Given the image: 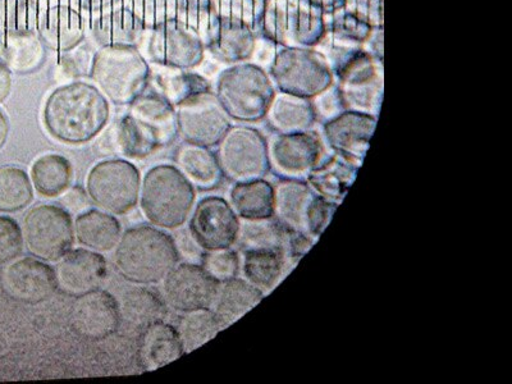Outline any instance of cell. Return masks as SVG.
<instances>
[{
	"mask_svg": "<svg viewBox=\"0 0 512 384\" xmlns=\"http://www.w3.org/2000/svg\"><path fill=\"white\" fill-rule=\"evenodd\" d=\"M176 108L155 93L141 95L96 140L100 157L144 159L175 143Z\"/></svg>",
	"mask_w": 512,
	"mask_h": 384,
	"instance_id": "1",
	"label": "cell"
},
{
	"mask_svg": "<svg viewBox=\"0 0 512 384\" xmlns=\"http://www.w3.org/2000/svg\"><path fill=\"white\" fill-rule=\"evenodd\" d=\"M178 134L187 144L213 148L231 128V120L212 90L191 96L176 107Z\"/></svg>",
	"mask_w": 512,
	"mask_h": 384,
	"instance_id": "11",
	"label": "cell"
},
{
	"mask_svg": "<svg viewBox=\"0 0 512 384\" xmlns=\"http://www.w3.org/2000/svg\"><path fill=\"white\" fill-rule=\"evenodd\" d=\"M150 85L154 86L155 94L162 96L175 108L191 96L210 91L209 82L199 73L158 66L152 67Z\"/></svg>",
	"mask_w": 512,
	"mask_h": 384,
	"instance_id": "26",
	"label": "cell"
},
{
	"mask_svg": "<svg viewBox=\"0 0 512 384\" xmlns=\"http://www.w3.org/2000/svg\"><path fill=\"white\" fill-rule=\"evenodd\" d=\"M176 160L187 180L198 189L210 191L217 189L223 180L217 154L204 146L184 144L177 150Z\"/></svg>",
	"mask_w": 512,
	"mask_h": 384,
	"instance_id": "27",
	"label": "cell"
},
{
	"mask_svg": "<svg viewBox=\"0 0 512 384\" xmlns=\"http://www.w3.org/2000/svg\"><path fill=\"white\" fill-rule=\"evenodd\" d=\"M236 244L242 251L281 250L286 253L287 230L274 217L255 221L242 219Z\"/></svg>",
	"mask_w": 512,
	"mask_h": 384,
	"instance_id": "34",
	"label": "cell"
},
{
	"mask_svg": "<svg viewBox=\"0 0 512 384\" xmlns=\"http://www.w3.org/2000/svg\"><path fill=\"white\" fill-rule=\"evenodd\" d=\"M376 123V118L369 113L345 112L326 123L324 134L329 146L337 154L361 166L376 130Z\"/></svg>",
	"mask_w": 512,
	"mask_h": 384,
	"instance_id": "19",
	"label": "cell"
},
{
	"mask_svg": "<svg viewBox=\"0 0 512 384\" xmlns=\"http://www.w3.org/2000/svg\"><path fill=\"white\" fill-rule=\"evenodd\" d=\"M94 45L82 43L70 52L58 54L57 72L64 80L91 79L96 49Z\"/></svg>",
	"mask_w": 512,
	"mask_h": 384,
	"instance_id": "39",
	"label": "cell"
},
{
	"mask_svg": "<svg viewBox=\"0 0 512 384\" xmlns=\"http://www.w3.org/2000/svg\"><path fill=\"white\" fill-rule=\"evenodd\" d=\"M121 318L135 328L145 329L163 322L167 315L164 301L157 292L145 287L130 288L120 301Z\"/></svg>",
	"mask_w": 512,
	"mask_h": 384,
	"instance_id": "32",
	"label": "cell"
},
{
	"mask_svg": "<svg viewBox=\"0 0 512 384\" xmlns=\"http://www.w3.org/2000/svg\"><path fill=\"white\" fill-rule=\"evenodd\" d=\"M338 204L315 194L306 217V233L317 241L335 216Z\"/></svg>",
	"mask_w": 512,
	"mask_h": 384,
	"instance_id": "43",
	"label": "cell"
},
{
	"mask_svg": "<svg viewBox=\"0 0 512 384\" xmlns=\"http://www.w3.org/2000/svg\"><path fill=\"white\" fill-rule=\"evenodd\" d=\"M107 273V262L96 251L70 250L57 265L58 288L73 297L89 294L102 287Z\"/></svg>",
	"mask_w": 512,
	"mask_h": 384,
	"instance_id": "18",
	"label": "cell"
},
{
	"mask_svg": "<svg viewBox=\"0 0 512 384\" xmlns=\"http://www.w3.org/2000/svg\"><path fill=\"white\" fill-rule=\"evenodd\" d=\"M240 264L239 254L228 248L208 251L203 256L201 267L221 285L239 276Z\"/></svg>",
	"mask_w": 512,
	"mask_h": 384,
	"instance_id": "41",
	"label": "cell"
},
{
	"mask_svg": "<svg viewBox=\"0 0 512 384\" xmlns=\"http://www.w3.org/2000/svg\"><path fill=\"white\" fill-rule=\"evenodd\" d=\"M31 178L40 195L48 198L61 195L71 186L70 160L58 154L43 155L32 166Z\"/></svg>",
	"mask_w": 512,
	"mask_h": 384,
	"instance_id": "33",
	"label": "cell"
},
{
	"mask_svg": "<svg viewBox=\"0 0 512 384\" xmlns=\"http://www.w3.org/2000/svg\"><path fill=\"white\" fill-rule=\"evenodd\" d=\"M180 259L168 233L149 226L130 228L118 241L114 264L126 281L154 285L163 281Z\"/></svg>",
	"mask_w": 512,
	"mask_h": 384,
	"instance_id": "3",
	"label": "cell"
},
{
	"mask_svg": "<svg viewBox=\"0 0 512 384\" xmlns=\"http://www.w3.org/2000/svg\"><path fill=\"white\" fill-rule=\"evenodd\" d=\"M222 285L214 301L213 312L222 328L226 329L253 310L263 300L264 294L248 281L237 277Z\"/></svg>",
	"mask_w": 512,
	"mask_h": 384,
	"instance_id": "25",
	"label": "cell"
},
{
	"mask_svg": "<svg viewBox=\"0 0 512 384\" xmlns=\"http://www.w3.org/2000/svg\"><path fill=\"white\" fill-rule=\"evenodd\" d=\"M88 22L114 9L126 7V0H72Z\"/></svg>",
	"mask_w": 512,
	"mask_h": 384,
	"instance_id": "44",
	"label": "cell"
},
{
	"mask_svg": "<svg viewBox=\"0 0 512 384\" xmlns=\"http://www.w3.org/2000/svg\"><path fill=\"white\" fill-rule=\"evenodd\" d=\"M71 327L77 336L102 341L120 328V305L107 291L96 290L77 297L70 313Z\"/></svg>",
	"mask_w": 512,
	"mask_h": 384,
	"instance_id": "16",
	"label": "cell"
},
{
	"mask_svg": "<svg viewBox=\"0 0 512 384\" xmlns=\"http://www.w3.org/2000/svg\"><path fill=\"white\" fill-rule=\"evenodd\" d=\"M216 96L228 117L239 122L263 120L274 99L271 82L253 64H237L221 73Z\"/></svg>",
	"mask_w": 512,
	"mask_h": 384,
	"instance_id": "6",
	"label": "cell"
},
{
	"mask_svg": "<svg viewBox=\"0 0 512 384\" xmlns=\"http://www.w3.org/2000/svg\"><path fill=\"white\" fill-rule=\"evenodd\" d=\"M185 314V317L181 319L180 327L177 328L185 354L199 349L200 346L207 344L223 331L221 323L212 309H200Z\"/></svg>",
	"mask_w": 512,
	"mask_h": 384,
	"instance_id": "35",
	"label": "cell"
},
{
	"mask_svg": "<svg viewBox=\"0 0 512 384\" xmlns=\"http://www.w3.org/2000/svg\"><path fill=\"white\" fill-rule=\"evenodd\" d=\"M244 253L242 272L245 280L263 294L272 291L287 272L288 259L281 250H248Z\"/></svg>",
	"mask_w": 512,
	"mask_h": 384,
	"instance_id": "28",
	"label": "cell"
},
{
	"mask_svg": "<svg viewBox=\"0 0 512 384\" xmlns=\"http://www.w3.org/2000/svg\"><path fill=\"white\" fill-rule=\"evenodd\" d=\"M32 186L25 171L17 167L0 168V212L15 213L32 201Z\"/></svg>",
	"mask_w": 512,
	"mask_h": 384,
	"instance_id": "36",
	"label": "cell"
},
{
	"mask_svg": "<svg viewBox=\"0 0 512 384\" xmlns=\"http://www.w3.org/2000/svg\"><path fill=\"white\" fill-rule=\"evenodd\" d=\"M111 105L90 82L75 80L58 86L44 105L43 121L50 136L64 144L89 143L102 134Z\"/></svg>",
	"mask_w": 512,
	"mask_h": 384,
	"instance_id": "2",
	"label": "cell"
},
{
	"mask_svg": "<svg viewBox=\"0 0 512 384\" xmlns=\"http://www.w3.org/2000/svg\"><path fill=\"white\" fill-rule=\"evenodd\" d=\"M152 64L137 47L114 45L96 49L91 80L116 105H130L150 86Z\"/></svg>",
	"mask_w": 512,
	"mask_h": 384,
	"instance_id": "4",
	"label": "cell"
},
{
	"mask_svg": "<svg viewBox=\"0 0 512 384\" xmlns=\"http://www.w3.org/2000/svg\"><path fill=\"white\" fill-rule=\"evenodd\" d=\"M145 31L143 22L127 7L114 9L88 22V35L96 49L114 45L139 48Z\"/></svg>",
	"mask_w": 512,
	"mask_h": 384,
	"instance_id": "20",
	"label": "cell"
},
{
	"mask_svg": "<svg viewBox=\"0 0 512 384\" xmlns=\"http://www.w3.org/2000/svg\"><path fill=\"white\" fill-rule=\"evenodd\" d=\"M219 283L201 265H176L164 278V299L180 313L212 308Z\"/></svg>",
	"mask_w": 512,
	"mask_h": 384,
	"instance_id": "13",
	"label": "cell"
},
{
	"mask_svg": "<svg viewBox=\"0 0 512 384\" xmlns=\"http://www.w3.org/2000/svg\"><path fill=\"white\" fill-rule=\"evenodd\" d=\"M139 49L153 66L195 70L203 63L207 48L204 40L184 22L173 21L157 29L146 30Z\"/></svg>",
	"mask_w": 512,
	"mask_h": 384,
	"instance_id": "7",
	"label": "cell"
},
{
	"mask_svg": "<svg viewBox=\"0 0 512 384\" xmlns=\"http://www.w3.org/2000/svg\"><path fill=\"white\" fill-rule=\"evenodd\" d=\"M359 168V164L336 153L320 162L306 177V182L315 194L340 205L354 184Z\"/></svg>",
	"mask_w": 512,
	"mask_h": 384,
	"instance_id": "22",
	"label": "cell"
},
{
	"mask_svg": "<svg viewBox=\"0 0 512 384\" xmlns=\"http://www.w3.org/2000/svg\"><path fill=\"white\" fill-rule=\"evenodd\" d=\"M216 21L213 0H184L182 2L181 22L198 34L207 43L210 30Z\"/></svg>",
	"mask_w": 512,
	"mask_h": 384,
	"instance_id": "40",
	"label": "cell"
},
{
	"mask_svg": "<svg viewBox=\"0 0 512 384\" xmlns=\"http://www.w3.org/2000/svg\"><path fill=\"white\" fill-rule=\"evenodd\" d=\"M231 203L237 216L246 221L271 218L274 214V186L264 178L239 182L231 190Z\"/></svg>",
	"mask_w": 512,
	"mask_h": 384,
	"instance_id": "31",
	"label": "cell"
},
{
	"mask_svg": "<svg viewBox=\"0 0 512 384\" xmlns=\"http://www.w3.org/2000/svg\"><path fill=\"white\" fill-rule=\"evenodd\" d=\"M35 31L48 50L70 52L88 36V20L72 0H39Z\"/></svg>",
	"mask_w": 512,
	"mask_h": 384,
	"instance_id": "12",
	"label": "cell"
},
{
	"mask_svg": "<svg viewBox=\"0 0 512 384\" xmlns=\"http://www.w3.org/2000/svg\"><path fill=\"white\" fill-rule=\"evenodd\" d=\"M86 185L90 199L99 208L121 216L139 200L140 173L127 160H105L91 169Z\"/></svg>",
	"mask_w": 512,
	"mask_h": 384,
	"instance_id": "9",
	"label": "cell"
},
{
	"mask_svg": "<svg viewBox=\"0 0 512 384\" xmlns=\"http://www.w3.org/2000/svg\"><path fill=\"white\" fill-rule=\"evenodd\" d=\"M9 134V122L6 114L0 111V149L7 143Z\"/></svg>",
	"mask_w": 512,
	"mask_h": 384,
	"instance_id": "47",
	"label": "cell"
},
{
	"mask_svg": "<svg viewBox=\"0 0 512 384\" xmlns=\"http://www.w3.org/2000/svg\"><path fill=\"white\" fill-rule=\"evenodd\" d=\"M182 2L184 0H126V7L140 18L145 30H152L181 21Z\"/></svg>",
	"mask_w": 512,
	"mask_h": 384,
	"instance_id": "38",
	"label": "cell"
},
{
	"mask_svg": "<svg viewBox=\"0 0 512 384\" xmlns=\"http://www.w3.org/2000/svg\"><path fill=\"white\" fill-rule=\"evenodd\" d=\"M75 232L82 246L104 253L117 246L121 239V224L111 214L88 210L76 219Z\"/></svg>",
	"mask_w": 512,
	"mask_h": 384,
	"instance_id": "29",
	"label": "cell"
},
{
	"mask_svg": "<svg viewBox=\"0 0 512 384\" xmlns=\"http://www.w3.org/2000/svg\"><path fill=\"white\" fill-rule=\"evenodd\" d=\"M185 354L177 328L164 322L144 329L140 341V364L146 372H153Z\"/></svg>",
	"mask_w": 512,
	"mask_h": 384,
	"instance_id": "24",
	"label": "cell"
},
{
	"mask_svg": "<svg viewBox=\"0 0 512 384\" xmlns=\"http://www.w3.org/2000/svg\"><path fill=\"white\" fill-rule=\"evenodd\" d=\"M24 239L35 258L58 262L75 241L70 213L54 205L31 209L25 218Z\"/></svg>",
	"mask_w": 512,
	"mask_h": 384,
	"instance_id": "10",
	"label": "cell"
},
{
	"mask_svg": "<svg viewBox=\"0 0 512 384\" xmlns=\"http://www.w3.org/2000/svg\"><path fill=\"white\" fill-rule=\"evenodd\" d=\"M62 203L64 204V207L70 209L71 212H81V210L88 208V194H86L84 189H81V187H73V189L64 195Z\"/></svg>",
	"mask_w": 512,
	"mask_h": 384,
	"instance_id": "45",
	"label": "cell"
},
{
	"mask_svg": "<svg viewBox=\"0 0 512 384\" xmlns=\"http://www.w3.org/2000/svg\"><path fill=\"white\" fill-rule=\"evenodd\" d=\"M267 116L269 126L280 135L309 131L315 122L312 104L305 98L291 94L274 98Z\"/></svg>",
	"mask_w": 512,
	"mask_h": 384,
	"instance_id": "30",
	"label": "cell"
},
{
	"mask_svg": "<svg viewBox=\"0 0 512 384\" xmlns=\"http://www.w3.org/2000/svg\"><path fill=\"white\" fill-rule=\"evenodd\" d=\"M217 158L223 177L235 184L262 180L271 171L267 141L251 127H231L219 141Z\"/></svg>",
	"mask_w": 512,
	"mask_h": 384,
	"instance_id": "8",
	"label": "cell"
},
{
	"mask_svg": "<svg viewBox=\"0 0 512 384\" xmlns=\"http://www.w3.org/2000/svg\"><path fill=\"white\" fill-rule=\"evenodd\" d=\"M39 0H0V39L35 30Z\"/></svg>",
	"mask_w": 512,
	"mask_h": 384,
	"instance_id": "37",
	"label": "cell"
},
{
	"mask_svg": "<svg viewBox=\"0 0 512 384\" xmlns=\"http://www.w3.org/2000/svg\"><path fill=\"white\" fill-rule=\"evenodd\" d=\"M269 164L280 178L304 180L322 162L323 144L315 132L278 135L268 145Z\"/></svg>",
	"mask_w": 512,
	"mask_h": 384,
	"instance_id": "15",
	"label": "cell"
},
{
	"mask_svg": "<svg viewBox=\"0 0 512 384\" xmlns=\"http://www.w3.org/2000/svg\"><path fill=\"white\" fill-rule=\"evenodd\" d=\"M314 196L315 192L308 182L297 178H281L274 186L273 217L285 230L308 235L306 217Z\"/></svg>",
	"mask_w": 512,
	"mask_h": 384,
	"instance_id": "21",
	"label": "cell"
},
{
	"mask_svg": "<svg viewBox=\"0 0 512 384\" xmlns=\"http://www.w3.org/2000/svg\"><path fill=\"white\" fill-rule=\"evenodd\" d=\"M194 201V187L180 169L158 166L146 173L141 209L154 226L167 230L181 227L190 216Z\"/></svg>",
	"mask_w": 512,
	"mask_h": 384,
	"instance_id": "5",
	"label": "cell"
},
{
	"mask_svg": "<svg viewBox=\"0 0 512 384\" xmlns=\"http://www.w3.org/2000/svg\"><path fill=\"white\" fill-rule=\"evenodd\" d=\"M47 52L35 30L16 32L0 39V61L17 75L39 71L47 59Z\"/></svg>",
	"mask_w": 512,
	"mask_h": 384,
	"instance_id": "23",
	"label": "cell"
},
{
	"mask_svg": "<svg viewBox=\"0 0 512 384\" xmlns=\"http://www.w3.org/2000/svg\"><path fill=\"white\" fill-rule=\"evenodd\" d=\"M190 231L201 249L232 248L240 232V218L226 200L209 196L200 201L191 218Z\"/></svg>",
	"mask_w": 512,
	"mask_h": 384,
	"instance_id": "14",
	"label": "cell"
},
{
	"mask_svg": "<svg viewBox=\"0 0 512 384\" xmlns=\"http://www.w3.org/2000/svg\"><path fill=\"white\" fill-rule=\"evenodd\" d=\"M12 72L8 70L6 64L0 61V104L6 102L12 91Z\"/></svg>",
	"mask_w": 512,
	"mask_h": 384,
	"instance_id": "46",
	"label": "cell"
},
{
	"mask_svg": "<svg viewBox=\"0 0 512 384\" xmlns=\"http://www.w3.org/2000/svg\"><path fill=\"white\" fill-rule=\"evenodd\" d=\"M24 249V233L15 219L0 217V263L18 258Z\"/></svg>",
	"mask_w": 512,
	"mask_h": 384,
	"instance_id": "42",
	"label": "cell"
},
{
	"mask_svg": "<svg viewBox=\"0 0 512 384\" xmlns=\"http://www.w3.org/2000/svg\"><path fill=\"white\" fill-rule=\"evenodd\" d=\"M7 294L25 304L44 303L57 291L56 271L38 258L17 260L3 274Z\"/></svg>",
	"mask_w": 512,
	"mask_h": 384,
	"instance_id": "17",
	"label": "cell"
}]
</instances>
